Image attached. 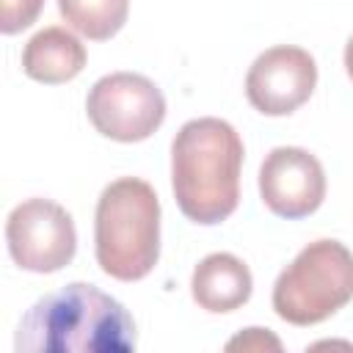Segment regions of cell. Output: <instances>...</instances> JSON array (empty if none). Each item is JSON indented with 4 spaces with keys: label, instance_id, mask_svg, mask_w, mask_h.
Returning a JSON list of instances; mask_svg holds the SVG:
<instances>
[{
    "label": "cell",
    "instance_id": "277c9868",
    "mask_svg": "<svg viewBox=\"0 0 353 353\" xmlns=\"http://www.w3.org/2000/svg\"><path fill=\"white\" fill-rule=\"evenodd\" d=\"M347 301H353V254L339 240L309 243L273 284V309L292 325H317Z\"/></svg>",
    "mask_w": 353,
    "mask_h": 353
},
{
    "label": "cell",
    "instance_id": "4fadbf2b",
    "mask_svg": "<svg viewBox=\"0 0 353 353\" xmlns=\"http://www.w3.org/2000/svg\"><path fill=\"white\" fill-rule=\"evenodd\" d=\"M226 347H229V350H234V347H243V350H262V347H273V350H279L281 345H279V339H276V336H270V334H268V328H245V334H240L237 339H232Z\"/></svg>",
    "mask_w": 353,
    "mask_h": 353
},
{
    "label": "cell",
    "instance_id": "3957f363",
    "mask_svg": "<svg viewBox=\"0 0 353 353\" xmlns=\"http://www.w3.org/2000/svg\"><path fill=\"white\" fill-rule=\"evenodd\" d=\"M94 251L102 273L138 281L160 256V201L149 182L121 176L110 182L94 215Z\"/></svg>",
    "mask_w": 353,
    "mask_h": 353
},
{
    "label": "cell",
    "instance_id": "8fae6325",
    "mask_svg": "<svg viewBox=\"0 0 353 353\" xmlns=\"http://www.w3.org/2000/svg\"><path fill=\"white\" fill-rule=\"evenodd\" d=\"M58 11L85 39L105 41L124 28L130 0H58Z\"/></svg>",
    "mask_w": 353,
    "mask_h": 353
},
{
    "label": "cell",
    "instance_id": "8992f818",
    "mask_svg": "<svg viewBox=\"0 0 353 353\" xmlns=\"http://www.w3.org/2000/svg\"><path fill=\"white\" fill-rule=\"evenodd\" d=\"M11 259L30 273H55L74 259L77 232L72 215L50 199L17 204L6 221Z\"/></svg>",
    "mask_w": 353,
    "mask_h": 353
},
{
    "label": "cell",
    "instance_id": "9c48e42d",
    "mask_svg": "<svg viewBox=\"0 0 353 353\" xmlns=\"http://www.w3.org/2000/svg\"><path fill=\"white\" fill-rule=\"evenodd\" d=\"M251 290H254V279L248 265L226 251L204 256L190 279L193 301L212 314L240 309L251 298Z\"/></svg>",
    "mask_w": 353,
    "mask_h": 353
},
{
    "label": "cell",
    "instance_id": "7c38bea8",
    "mask_svg": "<svg viewBox=\"0 0 353 353\" xmlns=\"http://www.w3.org/2000/svg\"><path fill=\"white\" fill-rule=\"evenodd\" d=\"M41 6H44V0H3L0 30L6 36H11V33L30 28L36 22V17L41 14Z\"/></svg>",
    "mask_w": 353,
    "mask_h": 353
},
{
    "label": "cell",
    "instance_id": "52a82bcc",
    "mask_svg": "<svg viewBox=\"0 0 353 353\" xmlns=\"http://www.w3.org/2000/svg\"><path fill=\"white\" fill-rule=\"evenodd\" d=\"M317 85V63L301 47H270L245 74V97L265 116H290Z\"/></svg>",
    "mask_w": 353,
    "mask_h": 353
},
{
    "label": "cell",
    "instance_id": "6da1fadb",
    "mask_svg": "<svg viewBox=\"0 0 353 353\" xmlns=\"http://www.w3.org/2000/svg\"><path fill=\"white\" fill-rule=\"evenodd\" d=\"M14 347L19 353H130L135 320L108 292L72 281L22 314Z\"/></svg>",
    "mask_w": 353,
    "mask_h": 353
},
{
    "label": "cell",
    "instance_id": "5b68a950",
    "mask_svg": "<svg viewBox=\"0 0 353 353\" xmlns=\"http://www.w3.org/2000/svg\"><path fill=\"white\" fill-rule=\"evenodd\" d=\"M85 113L99 135L119 143H135L160 130L165 119V97L143 74L113 72L91 85Z\"/></svg>",
    "mask_w": 353,
    "mask_h": 353
},
{
    "label": "cell",
    "instance_id": "ba28073f",
    "mask_svg": "<svg viewBox=\"0 0 353 353\" xmlns=\"http://www.w3.org/2000/svg\"><path fill=\"white\" fill-rule=\"evenodd\" d=\"M265 207L287 221L317 212L325 199V171L314 154L298 146H276L259 168Z\"/></svg>",
    "mask_w": 353,
    "mask_h": 353
},
{
    "label": "cell",
    "instance_id": "7a4b0ae2",
    "mask_svg": "<svg viewBox=\"0 0 353 353\" xmlns=\"http://www.w3.org/2000/svg\"><path fill=\"white\" fill-rule=\"evenodd\" d=\"M243 141L223 119H190L171 143V188L182 215L212 226L226 221L240 201Z\"/></svg>",
    "mask_w": 353,
    "mask_h": 353
},
{
    "label": "cell",
    "instance_id": "30bf717a",
    "mask_svg": "<svg viewBox=\"0 0 353 353\" xmlns=\"http://www.w3.org/2000/svg\"><path fill=\"white\" fill-rule=\"evenodd\" d=\"M85 66V47L66 28H44L22 50V72L44 85L74 80Z\"/></svg>",
    "mask_w": 353,
    "mask_h": 353
},
{
    "label": "cell",
    "instance_id": "5bb4252c",
    "mask_svg": "<svg viewBox=\"0 0 353 353\" xmlns=\"http://www.w3.org/2000/svg\"><path fill=\"white\" fill-rule=\"evenodd\" d=\"M345 69H347V74H350V80H353V36H350L347 44H345Z\"/></svg>",
    "mask_w": 353,
    "mask_h": 353
}]
</instances>
